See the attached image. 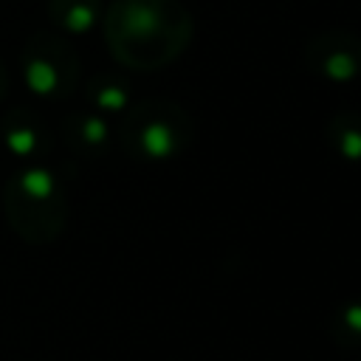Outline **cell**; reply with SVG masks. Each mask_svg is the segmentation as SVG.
<instances>
[{
	"instance_id": "6da1fadb",
	"label": "cell",
	"mask_w": 361,
	"mask_h": 361,
	"mask_svg": "<svg viewBox=\"0 0 361 361\" xmlns=\"http://www.w3.org/2000/svg\"><path fill=\"white\" fill-rule=\"evenodd\" d=\"M192 31L189 11L175 0H118L104 23L116 59L138 71L172 62L186 51Z\"/></svg>"
},
{
	"instance_id": "7a4b0ae2",
	"label": "cell",
	"mask_w": 361,
	"mask_h": 361,
	"mask_svg": "<svg viewBox=\"0 0 361 361\" xmlns=\"http://www.w3.org/2000/svg\"><path fill=\"white\" fill-rule=\"evenodd\" d=\"M124 149L144 161H169L180 155L192 141V118L183 107L149 99L135 104L121 124Z\"/></svg>"
},
{
	"instance_id": "3957f363",
	"label": "cell",
	"mask_w": 361,
	"mask_h": 361,
	"mask_svg": "<svg viewBox=\"0 0 361 361\" xmlns=\"http://www.w3.org/2000/svg\"><path fill=\"white\" fill-rule=\"evenodd\" d=\"M23 192H11L8 220L20 237L28 243H48L59 234L65 223L62 195L45 169H31L23 175Z\"/></svg>"
},
{
	"instance_id": "277c9868",
	"label": "cell",
	"mask_w": 361,
	"mask_h": 361,
	"mask_svg": "<svg viewBox=\"0 0 361 361\" xmlns=\"http://www.w3.org/2000/svg\"><path fill=\"white\" fill-rule=\"evenodd\" d=\"M305 56L307 65L330 82H350L361 76V37L353 31L333 28L313 37Z\"/></svg>"
},
{
	"instance_id": "5b68a950",
	"label": "cell",
	"mask_w": 361,
	"mask_h": 361,
	"mask_svg": "<svg viewBox=\"0 0 361 361\" xmlns=\"http://www.w3.org/2000/svg\"><path fill=\"white\" fill-rule=\"evenodd\" d=\"M48 51H51V56H42V51L37 45H31V56L25 62L28 82L39 93H65L73 85L76 59L65 45L59 48V39H48Z\"/></svg>"
},
{
	"instance_id": "8992f818",
	"label": "cell",
	"mask_w": 361,
	"mask_h": 361,
	"mask_svg": "<svg viewBox=\"0 0 361 361\" xmlns=\"http://www.w3.org/2000/svg\"><path fill=\"white\" fill-rule=\"evenodd\" d=\"M330 144L338 155L347 161H361V116L358 113H341L330 121Z\"/></svg>"
},
{
	"instance_id": "52a82bcc",
	"label": "cell",
	"mask_w": 361,
	"mask_h": 361,
	"mask_svg": "<svg viewBox=\"0 0 361 361\" xmlns=\"http://www.w3.org/2000/svg\"><path fill=\"white\" fill-rule=\"evenodd\" d=\"M54 6H65V11H54V17L71 31H87L99 14L96 0H54Z\"/></svg>"
},
{
	"instance_id": "ba28073f",
	"label": "cell",
	"mask_w": 361,
	"mask_h": 361,
	"mask_svg": "<svg viewBox=\"0 0 361 361\" xmlns=\"http://www.w3.org/2000/svg\"><path fill=\"white\" fill-rule=\"evenodd\" d=\"M68 135L71 141H76L79 147H102L107 141V124L102 116L96 113H85V116H76L68 127Z\"/></svg>"
},
{
	"instance_id": "9c48e42d",
	"label": "cell",
	"mask_w": 361,
	"mask_h": 361,
	"mask_svg": "<svg viewBox=\"0 0 361 361\" xmlns=\"http://www.w3.org/2000/svg\"><path fill=\"white\" fill-rule=\"evenodd\" d=\"M90 99H93V104L99 107V110H107V113H118V110H124L127 107V85H121V82H116V79H96L93 85H90Z\"/></svg>"
}]
</instances>
